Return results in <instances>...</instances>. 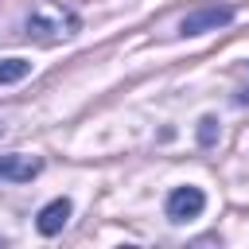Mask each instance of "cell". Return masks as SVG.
<instances>
[{
	"label": "cell",
	"instance_id": "6da1fadb",
	"mask_svg": "<svg viewBox=\"0 0 249 249\" xmlns=\"http://www.w3.org/2000/svg\"><path fill=\"white\" fill-rule=\"evenodd\" d=\"M78 31V16L54 0H39L27 16V35L39 39V43H62Z\"/></svg>",
	"mask_w": 249,
	"mask_h": 249
},
{
	"label": "cell",
	"instance_id": "7a4b0ae2",
	"mask_svg": "<svg viewBox=\"0 0 249 249\" xmlns=\"http://www.w3.org/2000/svg\"><path fill=\"white\" fill-rule=\"evenodd\" d=\"M233 19V8L230 4H206V8H195L191 16H183L179 23V35H206V31H218Z\"/></svg>",
	"mask_w": 249,
	"mask_h": 249
},
{
	"label": "cell",
	"instance_id": "3957f363",
	"mask_svg": "<svg viewBox=\"0 0 249 249\" xmlns=\"http://www.w3.org/2000/svg\"><path fill=\"white\" fill-rule=\"evenodd\" d=\"M206 206V195L198 187H175L167 195V218L171 222H187V218H198Z\"/></svg>",
	"mask_w": 249,
	"mask_h": 249
},
{
	"label": "cell",
	"instance_id": "277c9868",
	"mask_svg": "<svg viewBox=\"0 0 249 249\" xmlns=\"http://www.w3.org/2000/svg\"><path fill=\"white\" fill-rule=\"evenodd\" d=\"M70 222V198H54V202H47L39 214H35V226H39V233L43 237H54V233H62V226Z\"/></svg>",
	"mask_w": 249,
	"mask_h": 249
},
{
	"label": "cell",
	"instance_id": "5b68a950",
	"mask_svg": "<svg viewBox=\"0 0 249 249\" xmlns=\"http://www.w3.org/2000/svg\"><path fill=\"white\" fill-rule=\"evenodd\" d=\"M43 171V160L35 156H0V179L8 183H27Z\"/></svg>",
	"mask_w": 249,
	"mask_h": 249
},
{
	"label": "cell",
	"instance_id": "8992f818",
	"mask_svg": "<svg viewBox=\"0 0 249 249\" xmlns=\"http://www.w3.org/2000/svg\"><path fill=\"white\" fill-rule=\"evenodd\" d=\"M31 74V62L27 58H0V86H12L19 78Z\"/></svg>",
	"mask_w": 249,
	"mask_h": 249
},
{
	"label": "cell",
	"instance_id": "52a82bcc",
	"mask_svg": "<svg viewBox=\"0 0 249 249\" xmlns=\"http://www.w3.org/2000/svg\"><path fill=\"white\" fill-rule=\"evenodd\" d=\"M214 140H218V121H214V117H202V121H198V144L210 148Z\"/></svg>",
	"mask_w": 249,
	"mask_h": 249
}]
</instances>
